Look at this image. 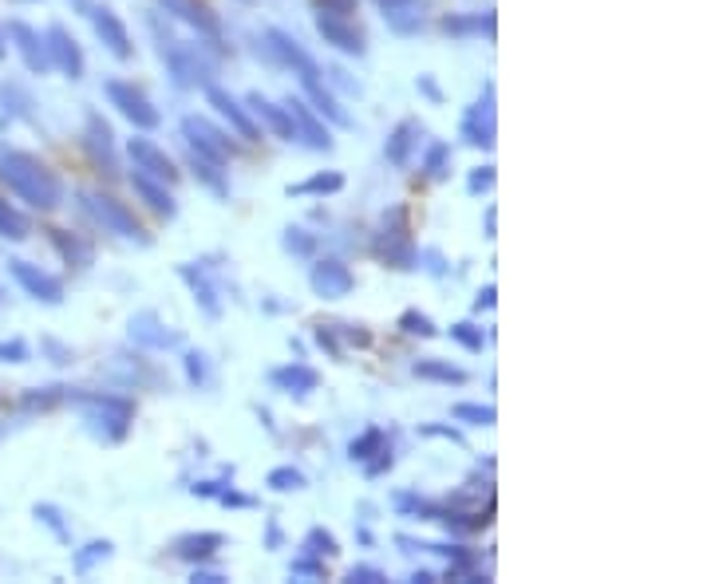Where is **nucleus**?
I'll return each mask as SVG.
<instances>
[{
    "label": "nucleus",
    "instance_id": "obj_1",
    "mask_svg": "<svg viewBox=\"0 0 711 584\" xmlns=\"http://www.w3.org/2000/svg\"><path fill=\"white\" fill-rule=\"evenodd\" d=\"M0 182L9 186L21 202H28L33 210H55L60 202H64V186H60V178H55V174L28 151L0 154Z\"/></svg>",
    "mask_w": 711,
    "mask_h": 584
},
{
    "label": "nucleus",
    "instance_id": "obj_2",
    "mask_svg": "<svg viewBox=\"0 0 711 584\" xmlns=\"http://www.w3.org/2000/svg\"><path fill=\"white\" fill-rule=\"evenodd\" d=\"M79 206L88 210L103 229H111V233H119V238H127V241H142V245H147V229L139 226V217L123 206L119 198L99 194V190H84V194H79Z\"/></svg>",
    "mask_w": 711,
    "mask_h": 584
},
{
    "label": "nucleus",
    "instance_id": "obj_3",
    "mask_svg": "<svg viewBox=\"0 0 711 584\" xmlns=\"http://www.w3.org/2000/svg\"><path fill=\"white\" fill-rule=\"evenodd\" d=\"M376 257L392 269H416V241L407 233V217L404 210L383 217L380 233H376Z\"/></svg>",
    "mask_w": 711,
    "mask_h": 584
},
{
    "label": "nucleus",
    "instance_id": "obj_4",
    "mask_svg": "<svg viewBox=\"0 0 711 584\" xmlns=\"http://www.w3.org/2000/svg\"><path fill=\"white\" fill-rule=\"evenodd\" d=\"M67 399L79 403V407H88V419L103 422V427H107V439H115V443L127 434V427H131V419H135L131 399H115V395H76V391H67Z\"/></svg>",
    "mask_w": 711,
    "mask_h": 584
},
{
    "label": "nucleus",
    "instance_id": "obj_5",
    "mask_svg": "<svg viewBox=\"0 0 711 584\" xmlns=\"http://www.w3.org/2000/svg\"><path fill=\"white\" fill-rule=\"evenodd\" d=\"M182 139L190 142V154H198V158H206V163H230L233 158V142L221 135L214 123L206 119V115H187L182 119Z\"/></svg>",
    "mask_w": 711,
    "mask_h": 584
},
{
    "label": "nucleus",
    "instance_id": "obj_6",
    "mask_svg": "<svg viewBox=\"0 0 711 584\" xmlns=\"http://www.w3.org/2000/svg\"><path fill=\"white\" fill-rule=\"evenodd\" d=\"M265 40H269V52H274L277 60H281V64L293 67L296 76H301V87H305V91H313V87H325L317 60H313V55H308L305 48H301V43L293 40V36L281 33V28H269V33H265Z\"/></svg>",
    "mask_w": 711,
    "mask_h": 584
},
{
    "label": "nucleus",
    "instance_id": "obj_7",
    "mask_svg": "<svg viewBox=\"0 0 711 584\" xmlns=\"http://www.w3.org/2000/svg\"><path fill=\"white\" fill-rule=\"evenodd\" d=\"M107 99L119 107L123 119H131L139 130H154L158 123H163V115H158V107H154L151 99L142 96L135 84H123V79H111L107 84Z\"/></svg>",
    "mask_w": 711,
    "mask_h": 584
},
{
    "label": "nucleus",
    "instance_id": "obj_8",
    "mask_svg": "<svg viewBox=\"0 0 711 584\" xmlns=\"http://www.w3.org/2000/svg\"><path fill=\"white\" fill-rule=\"evenodd\" d=\"M166 67H170L178 87H206L210 76H214V64L198 52V43H170L166 48Z\"/></svg>",
    "mask_w": 711,
    "mask_h": 584
},
{
    "label": "nucleus",
    "instance_id": "obj_9",
    "mask_svg": "<svg viewBox=\"0 0 711 584\" xmlns=\"http://www.w3.org/2000/svg\"><path fill=\"white\" fill-rule=\"evenodd\" d=\"M9 269H12V277H16V284H21L33 301H40V304H64V284L55 281L52 272H45L40 265H33V261H9Z\"/></svg>",
    "mask_w": 711,
    "mask_h": 584
},
{
    "label": "nucleus",
    "instance_id": "obj_10",
    "mask_svg": "<svg viewBox=\"0 0 711 584\" xmlns=\"http://www.w3.org/2000/svg\"><path fill=\"white\" fill-rule=\"evenodd\" d=\"M45 48H48V64L55 72H64L67 79H84V52H79L76 36L67 33L64 24H52L45 36Z\"/></svg>",
    "mask_w": 711,
    "mask_h": 584
},
{
    "label": "nucleus",
    "instance_id": "obj_11",
    "mask_svg": "<svg viewBox=\"0 0 711 584\" xmlns=\"http://www.w3.org/2000/svg\"><path fill=\"white\" fill-rule=\"evenodd\" d=\"M308 284H313V292L325 296V301H340V296H348V292L356 289V277H352V269L344 261L320 257L317 265H313V272H308Z\"/></svg>",
    "mask_w": 711,
    "mask_h": 584
},
{
    "label": "nucleus",
    "instance_id": "obj_12",
    "mask_svg": "<svg viewBox=\"0 0 711 584\" xmlns=\"http://www.w3.org/2000/svg\"><path fill=\"white\" fill-rule=\"evenodd\" d=\"M84 142H88V154L91 163H96L99 174H107V178H119V158H115V142H111V127L103 123L99 111L88 115V130H84Z\"/></svg>",
    "mask_w": 711,
    "mask_h": 584
},
{
    "label": "nucleus",
    "instance_id": "obj_13",
    "mask_svg": "<svg viewBox=\"0 0 711 584\" xmlns=\"http://www.w3.org/2000/svg\"><path fill=\"white\" fill-rule=\"evenodd\" d=\"M91 24H96V36L103 40V48H107L115 60H131L135 48H131V33H127V24L115 16V12L107 9V4H96V9H88Z\"/></svg>",
    "mask_w": 711,
    "mask_h": 584
},
{
    "label": "nucleus",
    "instance_id": "obj_14",
    "mask_svg": "<svg viewBox=\"0 0 711 584\" xmlns=\"http://www.w3.org/2000/svg\"><path fill=\"white\" fill-rule=\"evenodd\" d=\"M284 111L293 115V127H296V139H305L313 151H332V135L329 127H325V119H320L317 111L308 107L305 99H284Z\"/></svg>",
    "mask_w": 711,
    "mask_h": 584
},
{
    "label": "nucleus",
    "instance_id": "obj_15",
    "mask_svg": "<svg viewBox=\"0 0 711 584\" xmlns=\"http://www.w3.org/2000/svg\"><path fill=\"white\" fill-rule=\"evenodd\" d=\"M127 151H131V158H135V170H142V174H151V178H158V182H178V166H175V158L163 151V147H154L151 139H131L127 142Z\"/></svg>",
    "mask_w": 711,
    "mask_h": 584
},
{
    "label": "nucleus",
    "instance_id": "obj_16",
    "mask_svg": "<svg viewBox=\"0 0 711 584\" xmlns=\"http://www.w3.org/2000/svg\"><path fill=\"white\" fill-rule=\"evenodd\" d=\"M175 21H182V24H190V28H198L202 36H210V40H218L221 36V21H218V12L210 9L206 0H158Z\"/></svg>",
    "mask_w": 711,
    "mask_h": 584
},
{
    "label": "nucleus",
    "instance_id": "obj_17",
    "mask_svg": "<svg viewBox=\"0 0 711 584\" xmlns=\"http://www.w3.org/2000/svg\"><path fill=\"white\" fill-rule=\"evenodd\" d=\"M317 33L325 36V43L340 48L348 55H364V33L348 16H337V12H317Z\"/></svg>",
    "mask_w": 711,
    "mask_h": 584
},
{
    "label": "nucleus",
    "instance_id": "obj_18",
    "mask_svg": "<svg viewBox=\"0 0 711 584\" xmlns=\"http://www.w3.org/2000/svg\"><path fill=\"white\" fill-rule=\"evenodd\" d=\"M206 99H210V107H218L226 119H230V127L238 130L241 139L245 142H257L262 139V130H257V123H253V115L245 107H241L238 99L226 91V87H214V84H206Z\"/></svg>",
    "mask_w": 711,
    "mask_h": 584
},
{
    "label": "nucleus",
    "instance_id": "obj_19",
    "mask_svg": "<svg viewBox=\"0 0 711 584\" xmlns=\"http://www.w3.org/2000/svg\"><path fill=\"white\" fill-rule=\"evenodd\" d=\"M462 135L467 142L474 147H494V84H486V99H482L479 107L467 111V119H462Z\"/></svg>",
    "mask_w": 711,
    "mask_h": 584
},
{
    "label": "nucleus",
    "instance_id": "obj_20",
    "mask_svg": "<svg viewBox=\"0 0 711 584\" xmlns=\"http://www.w3.org/2000/svg\"><path fill=\"white\" fill-rule=\"evenodd\" d=\"M9 36L16 40V52L24 55V67H28L33 76H45L52 64H48V48H45V40H40V33H33V28L21 24V21H12Z\"/></svg>",
    "mask_w": 711,
    "mask_h": 584
},
{
    "label": "nucleus",
    "instance_id": "obj_21",
    "mask_svg": "<svg viewBox=\"0 0 711 584\" xmlns=\"http://www.w3.org/2000/svg\"><path fill=\"white\" fill-rule=\"evenodd\" d=\"M250 111L265 123V127L274 130L277 139H284V142H293V139H296L293 115L284 111V103H269V99H265L262 91H253V96H250Z\"/></svg>",
    "mask_w": 711,
    "mask_h": 584
},
{
    "label": "nucleus",
    "instance_id": "obj_22",
    "mask_svg": "<svg viewBox=\"0 0 711 584\" xmlns=\"http://www.w3.org/2000/svg\"><path fill=\"white\" fill-rule=\"evenodd\" d=\"M131 340H135V344H142V347H154V352H163V347H175L178 344V335L166 332L163 320H158L154 313L131 316Z\"/></svg>",
    "mask_w": 711,
    "mask_h": 584
},
{
    "label": "nucleus",
    "instance_id": "obj_23",
    "mask_svg": "<svg viewBox=\"0 0 711 584\" xmlns=\"http://www.w3.org/2000/svg\"><path fill=\"white\" fill-rule=\"evenodd\" d=\"M131 186H135V194L147 202V206L154 210L158 217H175V198H170V190H166V182H158V178H151V174H142V170H135L131 174Z\"/></svg>",
    "mask_w": 711,
    "mask_h": 584
},
{
    "label": "nucleus",
    "instance_id": "obj_24",
    "mask_svg": "<svg viewBox=\"0 0 711 584\" xmlns=\"http://www.w3.org/2000/svg\"><path fill=\"white\" fill-rule=\"evenodd\" d=\"M269 379H274V388L289 391V395H308L320 388V376L308 364H284V368L269 371Z\"/></svg>",
    "mask_w": 711,
    "mask_h": 584
},
{
    "label": "nucleus",
    "instance_id": "obj_25",
    "mask_svg": "<svg viewBox=\"0 0 711 584\" xmlns=\"http://www.w3.org/2000/svg\"><path fill=\"white\" fill-rule=\"evenodd\" d=\"M419 119H404L399 127L392 130V139H388V147H383V154H388V163L392 166H407V158H411V151H416L419 142Z\"/></svg>",
    "mask_w": 711,
    "mask_h": 584
},
{
    "label": "nucleus",
    "instance_id": "obj_26",
    "mask_svg": "<svg viewBox=\"0 0 711 584\" xmlns=\"http://www.w3.org/2000/svg\"><path fill=\"white\" fill-rule=\"evenodd\" d=\"M226 545V537L221 533H187V537H178L175 542V553L182 557V561H210L214 553Z\"/></svg>",
    "mask_w": 711,
    "mask_h": 584
},
{
    "label": "nucleus",
    "instance_id": "obj_27",
    "mask_svg": "<svg viewBox=\"0 0 711 584\" xmlns=\"http://www.w3.org/2000/svg\"><path fill=\"white\" fill-rule=\"evenodd\" d=\"M411 371H416L419 379H431V383H447V388H462V383H467V371L447 364V359H419Z\"/></svg>",
    "mask_w": 711,
    "mask_h": 584
},
{
    "label": "nucleus",
    "instance_id": "obj_28",
    "mask_svg": "<svg viewBox=\"0 0 711 584\" xmlns=\"http://www.w3.org/2000/svg\"><path fill=\"white\" fill-rule=\"evenodd\" d=\"M178 272H182V281H187L190 289H194V301L202 304V308H206V316H221L218 292H214V284L206 281V272L194 269V265H182Z\"/></svg>",
    "mask_w": 711,
    "mask_h": 584
},
{
    "label": "nucleus",
    "instance_id": "obj_29",
    "mask_svg": "<svg viewBox=\"0 0 711 584\" xmlns=\"http://www.w3.org/2000/svg\"><path fill=\"white\" fill-rule=\"evenodd\" d=\"M443 33L447 36H494V12H482V16H447V21H443Z\"/></svg>",
    "mask_w": 711,
    "mask_h": 584
},
{
    "label": "nucleus",
    "instance_id": "obj_30",
    "mask_svg": "<svg viewBox=\"0 0 711 584\" xmlns=\"http://www.w3.org/2000/svg\"><path fill=\"white\" fill-rule=\"evenodd\" d=\"M337 190H344V174L340 170H329V174H313L308 182H296L289 186V194L305 198V194H337Z\"/></svg>",
    "mask_w": 711,
    "mask_h": 584
},
{
    "label": "nucleus",
    "instance_id": "obj_31",
    "mask_svg": "<svg viewBox=\"0 0 711 584\" xmlns=\"http://www.w3.org/2000/svg\"><path fill=\"white\" fill-rule=\"evenodd\" d=\"M0 238H4V241H24V238H28V217L12 206L9 198H0Z\"/></svg>",
    "mask_w": 711,
    "mask_h": 584
},
{
    "label": "nucleus",
    "instance_id": "obj_32",
    "mask_svg": "<svg viewBox=\"0 0 711 584\" xmlns=\"http://www.w3.org/2000/svg\"><path fill=\"white\" fill-rule=\"evenodd\" d=\"M383 443H388V434H383L380 427H368V431H364L360 439H352L348 458H352V462H368L372 455H380Z\"/></svg>",
    "mask_w": 711,
    "mask_h": 584
},
{
    "label": "nucleus",
    "instance_id": "obj_33",
    "mask_svg": "<svg viewBox=\"0 0 711 584\" xmlns=\"http://www.w3.org/2000/svg\"><path fill=\"white\" fill-rule=\"evenodd\" d=\"M265 486L277 490V494H289V490H301V486H305V474H301L296 466H277V470H269Z\"/></svg>",
    "mask_w": 711,
    "mask_h": 584
},
{
    "label": "nucleus",
    "instance_id": "obj_34",
    "mask_svg": "<svg viewBox=\"0 0 711 584\" xmlns=\"http://www.w3.org/2000/svg\"><path fill=\"white\" fill-rule=\"evenodd\" d=\"M52 241H55V250L64 253L72 265H88L91 261V250L84 245V241H76V238H67L64 229H52Z\"/></svg>",
    "mask_w": 711,
    "mask_h": 584
},
{
    "label": "nucleus",
    "instance_id": "obj_35",
    "mask_svg": "<svg viewBox=\"0 0 711 584\" xmlns=\"http://www.w3.org/2000/svg\"><path fill=\"white\" fill-rule=\"evenodd\" d=\"M455 419L471 422V427H494V422H498V411H494V407H482V403H459V407H455Z\"/></svg>",
    "mask_w": 711,
    "mask_h": 584
},
{
    "label": "nucleus",
    "instance_id": "obj_36",
    "mask_svg": "<svg viewBox=\"0 0 711 584\" xmlns=\"http://www.w3.org/2000/svg\"><path fill=\"white\" fill-rule=\"evenodd\" d=\"M67 399V388H36L24 395V411H48V407H55V403Z\"/></svg>",
    "mask_w": 711,
    "mask_h": 584
},
{
    "label": "nucleus",
    "instance_id": "obj_37",
    "mask_svg": "<svg viewBox=\"0 0 711 584\" xmlns=\"http://www.w3.org/2000/svg\"><path fill=\"white\" fill-rule=\"evenodd\" d=\"M190 166H194L198 174H202V182L214 190V194H226V178L218 174V163H206V158H198V154H190Z\"/></svg>",
    "mask_w": 711,
    "mask_h": 584
},
{
    "label": "nucleus",
    "instance_id": "obj_38",
    "mask_svg": "<svg viewBox=\"0 0 711 584\" xmlns=\"http://www.w3.org/2000/svg\"><path fill=\"white\" fill-rule=\"evenodd\" d=\"M450 340H459V344L467 347V352H482V344H486V335H482V328L467 325V320H462V325L450 328Z\"/></svg>",
    "mask_w": 711,
    "mask_h": 584
},
{
    "label": "nucleus",
    "instance_id": "obj_39",
    "mask_svg": "<svg viewBox=\"0 0 711 584\" xmlns=\"http://www.w3.org/2000/svg\"><path fill=\"white\" fill-rule=\"evenodd\" d=\"M399 328H404V332H411V335H439V328L431 325V316L416 313V308L399 316Z\"/></svg>",
    "mask_w": 711,
    "mask_h": 584
},
{
    "label": "nucleus",
    "instance_id": "obj_40",
    "mask_svg": "<svg viewBox=\"0 0 711 584\" xmlns=\"http://www.w3.org/2000/svg\"><path fill=\"white\" fill-rule=\"evenodd\" d=\"M447 158H450L447 142H431V151H427V158H423V170L431 174V178H439V174L447 170Z\"/></svg>",
    "mask_w": 711,
    "mask_h": 584
},
{
    "label": "nucleus",
    "instance_id": "obj_41",
    "mask_svg": "<svg viewBox=\"0 0 711 584\" xmlns=\"http://www.w3.org/2000/svg\"><path fill=\"white\" fill-rule=\"evenodd\" d=\"M308 553H317V557H337L340 553V545H337V537L332 533H325V530H308Z\"/></svg>",
    "mask_w": 711,
    "mask_h": 584
},
{
    "label": "nucleus",
    "instance_id": "obj_42",
    "mask_svg": "<svg viewBox=\"0 0 711 584\" xmlns=\"http://www.w3.org/2000/svg\"><path fill=\"white\" fill-rule=\"evenodd\" d=\"M24 359H28L24 340H0V364H24Z\"/></svg>",
    "mask_w": 711,
    "mask_h": 584
},
{
    "label": "nucleus",
    "instance_id": "obj_43",
    "mask_svg": "<svg viewBox=\"0 0 711 584\" xmlns=\"http://www.w3.org/2000/svg\"><path fill=\"white\" fill-rule=\"evenodd\" d=\"M107 553H111V542H91L88 553H79V557H76V569H79V573H88L91 564H96L99 557H107Z\"/></svg>",
    "mask_w": 711,
    "mask_h": 584
},
{
    "label": "nucleus",
    "instance_id": "obj_44",
    "mask_svg": "<svg viewBox=\"0 0 711 584\" xmlns=\"http://www.w3.org/2000/svg\"><path fill=\"white\" fill-rule=\"evenodd\" d=\"M388 576L380 573V569H372V564H356V569H348V584H383Z\"/></svg>",
    "mask_w": 711,
    "mask_h": 584
},
{
    "label": "nucleus",
    "instance_id": "obj_45",
    "mask_svg": "<svg viewBox=\"0 0 711 584\" xmlns=\"http://www.w3.org/2000/svg\"><path fill=\"white\" fill-rule=\"evenodd\" d=\"M284 250H293V253H313V238H308L305 229H289V233H284Z\"/></svg>",
    "mask_w": 711,
    "mask_h": 584
},
{
    "label": "nucleus",
    "instance_id": "obj_46",
    "mask_svg": "<svg viewBox=\"0 0 711 584\" xmlns=\"http://www.w3.org/2000/svg\"><path fill=\"white\" fill-rule=\"evenodd\" d=\"M317 12H337V16H352L356 12V0H313Z\"/></svg>",
    "mask_w": 711,
    "mask_h": 584
},
{
    "label": "nucleus",
    "instance_id": "obj_47",
    "mask_svg": "<svg viewBox=\"0 0 711 584\" xmlns=\"http://www.w3.org/2000/svg\"><path fill=\"white\" fill-rule=\"evenodd\" d=\"M467 186H471V194H479V190H491V186H494V166H482V170H474Z\"/></svg>",
    "mask_w": 711,
    "mask_h": 584
},
{
    "label": "nucleus",
    "instance_id": "obj_48",
    "mask_svg": "<svg viewBox=\"0 0 711 584\" xmlns=\"http://www.w3.org/2000/svg\"><path fill=\"white\" fill-rule=\"evenodd\" d=\"M187 376H190V383H202V379H206V364H202L198 352H190L187 356Z\"/></svg>",
    "mask_w": 711,
    "mask_h": 584
},
{
    "label": "nucleus",
    "instance_id": "obj_49",
    "mask_svg": "<svg viewBox=\"0 0 711 584\" xmlns=\"http://www.w3.org/2000/svg\"><path fill=\"white\" fill-rule=\"evenodd\" d=\"M293 576H325V564H317V561H293Z\"/></svg>",
    "mask_w": 711,
    "mask_h": 584
},
{
    "label": "nucleus",
    "instance_id": "obj_50",
    "mask_svg": "<svg viewBox=\"0 0 711 584\" xmlns=\"http://www.w3.org/2000/svg\"><path fill=\"white\" fill-rule=\"evenodd\" d=\"M36 518H45L48 525H52L55 533H64V525H60V513H55L52 506H36Z\"/></svg>",
    "mask_w": 711,
    "mask_h": 584
},
{
    "label": "nucleus",
    "instance_id": "obj_51",
    "mask_svg": "<svg viewBox=\"0 0 711 584\" xmlns=\"http://www.w3.org/2000/svg\"><path fill=\"white\" fill-rule=\"evenodd\" d=\"M494 296H498V289H494V284H486V289L479 292V296H474V308H494Z\"/></svg>",
    "mask_w": 711,
    "mask_h": 584
},
{
    "label": "nucleus",
    "instance_id": "obj_52",
    "mask_svg": "<svg viewBox=\"0 0 711 584\" xmlns=\"http://www.w3.org/2000/svg\"><path fill=\"white\" fill-rule=\"evenodd\" d=\"M194 584H226V576L221 573H202V569H194V576H190Z\"/></svg>",
    "mask_w": 711,
    "mask_h": 584
},
{
    "label": "nucleus",
    "instance_id": "obj_53",
    "mask_svg": "<svg viewBox=\"0 0 711 584\" xmlns=\"http://www.w3.org/2000/svg\"><path fill=\"white\" fill-rule=\"evenodd\" d=\"M423 434H443V439H450V443H462V434L450 431V427H423Z\"/></svg>",
    "mask_w": 711,
    "mask_h": 584
},
{
    "label": "nucleus",
    "instance_id": "obj_54",
    "mask_svg": "<svg viewBox=\"0 0 711 584\" xmlns=\"http://www.w3.org/2000/svg\"><path fill=\"white\" fill-rule=\"evenodd\" d=\"M376 4H380V9H388V12H404L411 0H376Z\"/></svg>",
    "mask_w": 711,
    "mask_h": 584
},
{
    "label": "nucleus",
    "instance_id": "obj_55",
    "mask_svg": "<svg viewBox=\"0 0 711 584\" xmlns=\"http://www.w3.org/2000/svg\"><path fill=\"white\" fill-rule=\"evenodd\" d=\"M411 581H416V584H435V573H427V569H419V573H411Z\"/></svg>",
    "mask_w": 711,
    "mask_h": 584
},
{
    "label": "nucleus",
    "instance_id": "obj_56",
    "mask_svg": "<svg viewBox=\"0 0 711 584\" xmlns=\"http://www.w3.org/2000/svg\"><path fill=\"white\" fill-rule=\"evenodd\" d=\"M419 87H423V91H427V96H431V99H439V87H435V84H431V79H427V76H423V79H419Z\"/></svg>",
    "mask_w": 711,
    "mask_h": 584
},
{
    "label": "nucleus",
    "instance_id": "obj_57",
    "mask_svg": "<svg viewBox=\"0 0 711 584\" xmlns=\"http://www.w3.org/2000/svg\"><path fill=\"white\" fill-rule=\"evenodd\" d=\"M4 52H9V48H4V33H0V60H4Z\"/></svg>",
    "mask_w": 711,
    "mask_h": 584
},
{
    "label": "nucleus",
    "instance_id": "obj_58",
    "mask_svg": "<svg viewBox=\"0 0 711 584\" xmlns=\"http://www.w3.org/2000/svg\"><path fill=\"white\" fill-rule=\"evenodd\" d=\"M24 4H33V0H24Z\"/></svg>",
    "mask_w": 711,
    "mask_h": 584
}]
</instances>
